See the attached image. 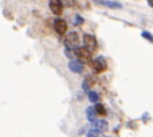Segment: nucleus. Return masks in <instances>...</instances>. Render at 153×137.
<instances>
[{
  "instance_id": "1",
  "label": "nucleus",
  "mask_w": 153,
  "mask_h": 137,
  "mask_svg": "<svg viewBox=\"0 0 153 137\" xmlns=\"http://www.w3.org/2000/svg\"><path fill=\"white\" fill-rule=\"evenodd\" d=\"M75 54H76V57L79 58V61L81 62L87 63V62L91 61V51H90L89 48H86V47H78L75 50Z\"/></svg>"
},
{
  "instance_id": "2",
  "label": "nucleus",
  "mask_w": 153,
  "mask_h": 137,
  "mask_svg": "<svg viewBox=\"0 0 153 137\" xmlns=\"http://www.w3.org/2000/svg\"><path fill=\"white\" fill-rule=\"evenodd\" d=\"M83 43H85V47L89 48L90 51H94L97 50L98 47V43H97V39H95L94 35H90V34H86L83 36Z\"/></svg>"
},
{
  "instance_id": "3",
  "label": "nucleus",
  "mask_w": 153,
  "mask_h": 137,
  "mask_svg": "<svg viewBox=\"0 0 153 137\" xmlns=\"http://www.w3.org/2000/svg\"><path fill=\"white\" fill-rule=\"evenodd\" d=\"M93 68H94L97 73H102L108 68V65H106V61L103 59V57H98L93 61Z\"/></svg>"
},
{
  "instance_id": "4",
  "label": "nucleus",
  "mask_w": 153,
  "mask_h": 137,
  "mask_svg": "<svg viewBox=\"0 0 153 137\" xmlns=\"http://www.w3.org/2000/svg\"><path fill=\"white\" fill-rule=\"evenodd\" d=\"M48 5H50V10L54 15H61L62 11H63V4H62L61 0H50Z\"/></svg>"
},
{
  "instance_id": "5",
  "label": "nucleus",
  "mask_w": 153,
  "mask_h": 137,
  "mask_svg": "<svg viewBox=\"0 0 153 137\" xmlns=\"http://www.w3.org/2000/svg\"><path fill=\"white\" fill-rule=\"evenodd\" d=\"M54 28H55V31L58 32L59 35L66 34V31H67L66 20H63V19H55V22H54Z\"/></svg>"
},
{
  "instance_id": "6",
  "label": "nucleus",
  "mask_w": 153,
  "mask_h": 137,
  "mask_svg": "<svg viewBox=\"0 0 153 137\" xmlns=\"http://www.w3.org/2000/svg\"><path fill=\"white\" fill-rule=\"evenodd\" d=\"M78 43H79L78 34H76V32H69L66 36V45L74 47V46H78Z\"/></svg>"
},
{
  "instance_id": "7",
  "label": "nucleus",
  "mask_w": 153,
  "mask_h": 137,
  "mask_svg": "<svg viewBox=\"0 0 153 137\" xmlns=\"http://www.w3.org/2000/svg\"><path fill=\"white\" fill-rule=\"evenodd\" d=\"M69 68H70V71L76 73V74H81L82 71H83V66H82V63L78 61V59H73V61H70Z\"/></svg>"
},
{
  "instance_id": "8",
  "label": "nucleus",
  "mask_w": 153,
  "mask_h": 137,
  "mask_svg": "<svg viewBox=\"0 0 153 137\" xmlns=\"http://www.w3.org/2000/svg\"><path fill=\"white\" fill-rule=\"evenodd\" d=\"M86 118L89 120L90 122H93V121L97 120V113H95L94 108H87L86 109Z\"/></svg>"
},
{
  "instance_id": "9",
  "label": "nucleus",
  "mask_w": 153,
  "mask_h": 137,
  "mask_svg": "<svg viewBox=\"0 0 153 137\" xmlns=\"http://www.w3.org/2000/svg\"><path fill=\"white\" fill-rule=\"evenodd\" d=\"M93 79H94L93 77H87V78L83 81V83H82V89H83V92L87 93L90 90V86L94 83V81H93Z\"/></svg>"
},
{
  "instance_id": "10",
  "label": "nucleus",
  "mask_w": 153,
  "mask_h": 137,
  "mask_svg": "<svg viewBox=\"0 0 153 137\" xmlns=\"http://www.w3.org/2000/svg\"><path fill=\"white\" fill-rule=\"evenodd\" d=\"M87 95H89V100L91 101V102H98V101H100V94H98L97 92H94V90H89Z\"/></svg>"
},
{
  "instance_id": "11",
  "label": "nucleus",
  "mask_w": 153,
  "mask_h": 137,
  "mask_svg": "<svg viewBox=\"0 0 153 137\" xmlns=\"http://www.w3.org/2000/svg\"><path fill=\"white\" fill-rule=\"evenodd\" d=\"M94 110H95V113L101 114V116H105V114H106V108L102 105V103H97V105H95V108H94Z\"/></svg>"
},
{
  "instance_id": "12",
  "label": "nucleus",
  "mask_w": 153,
  "mask_h": 137,
  "mask_svg": "<svg viewBox=\"0 0 153 137\" xmlns=\"http://www.w3.org/2000/svg\"><path fill=\"white\" fill-rule=\"evenodd\" d=\"M102 4H105L109 8H121V4L117 1H108V0H105V1H102Z\"/></svg>"
},
{
  "instance_id": "13",
  "label": "nucleus",
  "mask_w": 153,
  "mask_h": 137,
  "mask_svg": "<svg viewBox=\"0 0 153 137\" xmlns=\"http://www.w3.org/2000/svg\"><path fill=\"white\" fill-rule=\"evenodd\" d=\"M100 130H97V129H94V128H93V129H90L89 132H87V136L86 137H100Z\"/></svg>"
},
{
  "instance_id": "14",
  "label": "nucleus",
  "mask_w": 153,
  "mask_h": 137,
  "mask_svg": "<svg viewBox=\"0 0 153 137\" xmlns=\"http://www.w3.org/2000/svg\"><path fill=\"white\" fill-rule=\"evenodd\" d=\"M62 4L67 5V7H74L75 5V0H61Z\"/></svg>"
},
{
  "instance_id": "15",
  "label": "nucleus",
  "mask_w": 153,
  "mask_h": 137,
  "mask_svg": "<svg viewBox=\"0 0 153 137\" xmlns=\"http://www.w3.org/2000/svg\"><path fill=\"white\" fill-rule=\"evenodd\" d=\"M143 36L145 38L146 40H149V42H153V38H152V34H151V32L144 31V32H143Z\"/></svg>"
},
{
  "instance_id": "16",
  "label": "nucleus",
  "mask_w": 153,
  "mask_h": 137,
  "mask_svg": "<svg viewBox=\"0 0 153 137\" xmlns=\"http://www.w3.org/2000/svg\"><path fill=\"white\" fill-rule=\"evenodd\" d=\"M74 22H75V24H82V23H83V19H82L81 16L76 15V16H75V19H74Z\"/></svg>"
}]
</instances>
